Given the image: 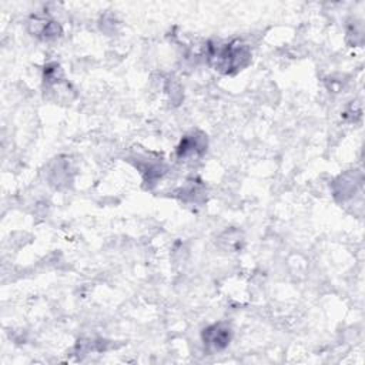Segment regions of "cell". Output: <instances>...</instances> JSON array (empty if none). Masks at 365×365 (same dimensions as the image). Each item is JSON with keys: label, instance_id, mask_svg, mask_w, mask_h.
Returning <instances> with one entry per match:
<instances>
[{"label": "cell", "instance_id": "277c9868", "mask_svg": "<svg viewBox=\"0 0 365 365\" xmlns=\"http://www.w3.org/2000/svg\"><path fill=\"white\" fill-rule=\"evenodd\" d=\"M27 29L31 36L40 40H53L61 34L60 24L48 16H31L27 21Z\"/></svg>", "mask_w": 365, "mask_h": 365}, {"label": "cell", "instance_id": "5b68a950", "mask_svg": "<svg viewBox=\"0 0 365 365\" xmlns=\"http://www.w3.org/2000/svg\"><path fill=\"white\" fill-rule=\"evenodd\" d=\"M242 244H244V237H242V232L235 230V228H231V230H227L224 231L220 237H218V245L225 250V251H238L242 248Z\"/></svg>", "mask_w": 365, "mask_h": 365}, {"label": "cell", "instance_id": "6da1fadb", "mask_svg": "<svg viewBox=\"0 0 365 365\" xmlns=\"http://www.w3.org/2000/svg\"><path fill=\"white\" fill-rule=\"evenodd\" d=\"M208 61L214 70L222 74H235L250 64L251 50L242 41L234 40L222 46L211 47Z\"/></svg>", "mask_w": 365, "mask_h": 365}, {"label": "cell", "instance_id": "7a4b0ae2", "mask_svg": "<svg viewBox=\"0 0 365 365\" xmlns=\"http://www.w3.org/2000/svg\"><path fill=\"white\" fill-rule=\"evenodd\" d=\"M207 135L201 131L185 134L177 147V157L180 160H197L207 151Z\"/></svg>", "mask_w": 365, "mask_h": 365}, {"label": "cell", "instance_id": "3957f363", "mask_svg": "<svg viewBox=\"0 0 365 365\" xmlns=\"http://www.w3.org/2000/svg\"><path fill=\"white\" fill-rule=\"evenodd\" d=\"M204 345L210 351H222L225 349L231 339H232V331L230 325L224 322H217L210 327H207L201 334Z\"/></svg>", "mask_w": 365, "mask_h": 365}]
</instances>
